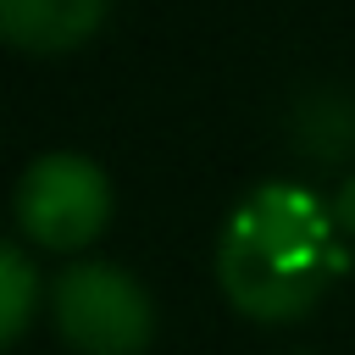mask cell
I'll use <instances>...</instances> for the list:
<instances>
[{"instance_id":"6da1fadb","label":"cell","mask_w":355,"mask_h":355,"mask_svg":"<svg viewBox=\"0 0 355 355\" xmlns=\"http://www.w3.org/2000/svg\"><path fill=\"white\" fill-rule=\"evenodd\" d=\"M338 222L300 183H261L250 189L216 239V283L222 294L255 322H294L305 316L327 277L349 266V250L333 244Z\"/></svg>"},{"instance_id":"5b68a950","label":"cell","mask_w":355,"mask_h":355,"mask_svg":"<svg viewBox=\"0 0 355 355\" xmlns=\"http://www.w3.org/2000/svg\"><path fill=\"white\" fill-rule=\"evenodd\" d=\"M33 311H39V266L28 261V250L0 239V349L28 333Z\"/></svg>"},{"instance_id":"3957f363","label":"cell","mask_w":355,"mask_h":355,"mask_svg":"<svg viewBox=\"0 0 355 355\" xmlns=\"http://www.w3.org/2000/svg\"><path fill=\"white\" fill-rule=\"evenodd\" d=\"M11 211H17V227L33 244H44L55 255H72V250H83L105 233L111 178H105L100 161L78 155V150H44L22 166Z\"/></svg>"},{"instance_id":"7a4b0ae2","label":"cell","mask_w":355,"mask_h":355,"mask_svg":"<svg viewBox=\"0 0 355 355\" xmlns=\"http://www.w3.org/2000/svg\"><path fill=\"white\" fill-rule=\"evenodd\" d=\"M50 322L78 355H144L155 338V305L116 261H78L50 283Z\"/></svg>"},{"instance_id":"277c9868","label":"cell","mask_w":355,"mask_h":355,"mask_svg":"<svg viewBox=\"0 0 355 355\" xmlns=\"http://www.w3.org/2000/svg\"><path fill=\"white\" fill-rule=\"evenodd\" d=\"M111 0H0V44L28 55H67L89 44Z\"/></svg>"},{"instance_id":"8992f818","label":"cell","mask_w":355,"mask_h":355,"mask_svg":"<svg viewBox=\"0 0 355 355\" xmlns=\"http://www.w3.org/2000/svg\"><path fill=\"white\" fill-rule=\"evenodd\" d=\"M333 222H338V233L355 239V178L338 183V194H333Z\"/></svg>"}]
</instances>
